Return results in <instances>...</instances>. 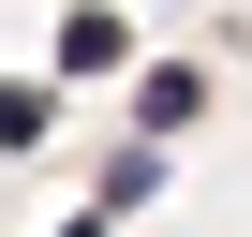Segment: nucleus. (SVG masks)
Listing matches in <instances>:
<instances>
[{
	"instance_id": "nucleus-1",
	"label": "nucleus",
	"mask_w": 252,
	"mask_h": 237,
	"mask_svg": "<svg viewBox=\"0 0 252 237\" xmlns=\"http://www.w3.org/2000/svg\"><path fill=\"white\" fill-rule=\"evenodd\" d=\"M193 104H208V74H193V59H149V74H134V134H149V148L193 134Z\"/></svg>"
},
{
	"instance_id": "nucleus-2",
	"label": "nucleus",
	"mask_w": 252,
	"mask_h": 237,
	"mask_svg": "<svg viewBox=\"0 0 252 237\" xmlns=\"http://www.w3.org/2000/svg\"><path fill=\"white\" fill-rule=\"evenodd\" d=\"M119 59H134V15L74 0V15H60V74H119Z\"/></svg>"
},
{
	"instance_id": "nucleus-3",
	"label": "nucleus",
	"mask_w": 252,
	"mask_h": 237,
	"mask_svg": "<svg viewBox=\"0 0 252 237\" xmlns=\"http://www.w3.org/2000/svg\"><path fill=\"white\" fill-rule=\"evenodd\" d=\"M149 193H163V148H119V163H104V207H89V222H119V207H149Z\"/></svg>"
},
{
	"instance_id": "nucleus-4",
	"label": "nucleus",
	"mask_w": 252,
	"mask_h": 237,
	"mask_svg": "<svg viewBox=\"0 0 252 237\" xmlns=\"http://www.w3.org/2000/svg\"><path fill=\"white\" fill-rule=\"evenodd\" d=\"M45 134V89H0V148H30Z\"/></svg>"
},
{
	"instance_id": "nucleus-5",
	"label": "nucleus",
	"mask_w": 252,
	"mask_h": 237,
	"mask_svg": "<svg viewBox=\"0 0 252 237\" xmlns=\"http://www.w3.org/2000/svg\"><path fill=\"white\" fill-rule=\"evenodd\" d=\"M60 237H104V222H60Z\"/></svg>"
}]
</instances>
